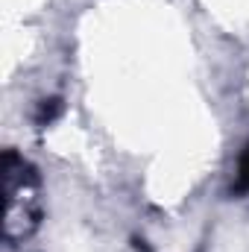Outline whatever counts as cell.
Listing matches in <instances>:
<instances>
[{
  "label": "cell",
  "mask_w": 249,
  "mask_h": 252,
  "mask_svg": "<svg viewBox=\"0 0 249 252\" xmlns=\"http://www.w3.org/2000/svg\"><path fill=\"white\" fill-rule=\"evenodd\" d=\"M38 173L15 150L3 153V238L24 241L38 229Z\"/></svg>",
  "instance_id": "cell-1"
},
{
  "label": "cell",
  "mask_w": 249,
  "mask_h": 252,
  "mask_svg": "<svg viewBox=\"0 0 249 252\" xmlns=\"http://www.w3.org/2000/svg\"><path fill=\"white\" fill-rule=\"evenodd\" d=\"M62 112V100L59 97H50V100H41V106H38V124L41 126H47V124H53L56 121V115Z\"/></svg>",
  "instance_id": "cell-2"
},
{
  "label": "cell",
  "mask_w": 249,
  "mask_h": 252,
  "mask_svg": "<svg viewBox=\"0 0 249 252\" xmlns=\"http://www.w3.org/2000/svg\"><path fill=\"white\" fill-rule=\"evenodd\" d=\"M235 190H249V144L244 147V153H241V164H238V185Z\"/></svg>",
  "instance_id": "cell-3"
}]
</instances>
